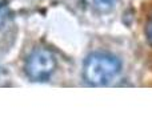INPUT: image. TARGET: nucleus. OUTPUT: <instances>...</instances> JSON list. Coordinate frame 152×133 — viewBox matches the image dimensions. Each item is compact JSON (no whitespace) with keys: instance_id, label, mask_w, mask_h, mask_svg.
<instances>
[{"instance_id":"nucleus-3","label":"nucleus","mask_w":152,"mask_h":133,"mask_svg":"<svg viewBox=\"0 0 152 133\" xmlns=\"http://www.w3.org/2000/svg\"><path fill=\"white\" fill-rule=\"evenodd\" d=\"M116 4V0H92V5L100 12H110Z\"/></svg>"},{"instance_id":"nucleus-5","label":"nucleus","mask_w":152,"mask_h":133,"mask_svg":"<svg viewBox=\"0 0 152 133\" xmlns=\"http://www.w3.org/2000/svg\"><path fill=\"white\" fill-rule=\"evenodd\" d=\"M145 35H147V40L148 43L152 45V16L148 19L147 25H145Z\"/></svg>"},{"instance_id":"nucleus-2","label":"nucleus","mask_w":152,"mask_h":133,"mask_svg":"<svg viewBox=\"0 0 152 133\" xmlns=\"http://www.w3.org/2000/svg\"><path fill=\"white\" fill-rule=\"evenodd\" d=\"M56 69L55 56L44 48H37L26 61V73L32 81H45Z\"/></svg>"},{"instance_id":"nucleus-4","label":"nucleus","mask_w":152,"mask_h":133,"mask_svg":"<svg viewBox=\"0 0 152 133\" xmlns=\"http://www.w3.org/2000/svg\"><path fill=\"white\" fill-rule=\"evenodd\" d=\"M8 17H10V8L4 0H0V27L7 23Z\"/></svg>"},{"instance_id":"nucleus-1","label":"nucleus","mask_w":152,"mask_h":133,"mask_svg":"<svg viewBox=\"0 0 152 133\" xmlns=\"http://www.w3.org/2000/svg\"><path fill=\"white\" fill-rule=\"evenodd\" d=\"M121 70V63L118 57L104 52L91 53L84 61L83 77L88 84L102 86L110 84Z\"/></svg>"}]
</instances>
